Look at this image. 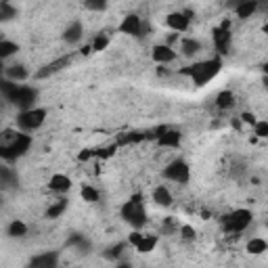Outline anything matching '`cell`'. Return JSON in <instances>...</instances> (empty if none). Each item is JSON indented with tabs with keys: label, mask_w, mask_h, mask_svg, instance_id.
I'll use <instances>...</instances> for the list:
<instances>
[{
	"label": "cell",
	"mask_w": 268,
	"mask_h": 268,
	"mask_svg": "<svg viewBox=\"0 0 268 268\" xmlns=\"http://www.w3.org/2000/svg\"><path fill=\"white\" fill-rule=\"evenodd\" d=\"M266 224H268V222H266Z\"/></svg>",
	"instance_id": "cell-45"
},
{
	"label": "cell",
	"mask_w": 268,
	"mask_h": 268,
	"mask_svg": "<svg viewBox=\"0 0 268 268\" xmlns=\"http://www.w3.org/2000/svg\"><path fill=\"white\" fill-rule=\"evenodd\" d=\"M147 138L143 132H130V134H126L120 138V145H130V143H138V140H143Z\"/></svg>",
	"instance_id": "cell-33"
},
{
	"label": "cell",
	"mask_w": 268,
	"mask_h": 268,
	"mask_svg": "<svg viewBox=\"0 0 268 268\" xmlns=\"http://www.w3.org/2000/svg\"><path fill=\"white\" fill-rule=\"evenodd\" d=\"M253 134L258 138H268V122H256L253 124Z\"/></svg>",
	"instance_id": "cell-34"
},
{
	"label": "cell",
	"mask_w": 268,
	"mask_h": 268,
	"mask_svg": "<svg viewBox=\"0 0 268 268\" xmlns=\"http://www.w3.org/2000/svg\"><path fill=\"white\" fill-rule=\"evenodd\" d=\"M84 36V27L80 21H74V23H69L65 27V32H63V42H67V44H78V42L82 40Z\"/></svg>",
	"instance_id": "cell-16"
},
{
	"label": "cell",
	"mask_w": 268,
	"mask_h": 268,
	"mask_svg": "<svg viewBox=\"0 0 268 268\" xmlns=\"http://www.w3.org/2000/svg\"><path fill=\"white\" fill-rule=\"evenodd\" d=\"M264 34H268V21L264 23Z\"/></svg>",
	"instance_id": "cell-44"
},
{
	"label": "cell",
	"mask_w": 268,
	"mask_h": 268,
	"mask_svg": "<svg viewBox=\"0 0 268 268\" xmlns=\"http://www.w3.org/2000/svg\"><path fill=\"white\" fill-rule=\"evenodd\" d=\"M46 120V109H42V107H32V109H23L19 111V116H17V126H19V130L23 132H34L38 130L42 124H44Z\"/></svg>",
	"instance_id": "cell-5"
},
{
	"label": "cell",
	"mask_w": 268,
	"mask_h": 268,
	"mask_svg": "<svg viewBox=\"0 0 268 268\" xmlns=\"http://www.w3.org/2000/svg\"><path fill=\"white\" fill-rule=\"evenodd\" d=\"M67 245L69 247L76 245L80 249V253H88L90 251V241H88V239H84L82 235H72V237L67 239Z\"/></svg>",
	"instance_id": "cell-26"
},
{
	"label": "cell",
	"mask_w": 268,
	"mask_h": 268,
	"mask_svg": "<svg viewBox=\"0 0 268 268\" xmlns=\"http://www.w3.org/2000/svg\"><path fill=\"white\" fill-rule=\"evenodd\" d=\"M189 25H191V19H189L182 11H180V13H170V15L166 17V27H170V30L176 32V34L187 32Z\"/></svg>",
	"instance_id": "cell-13"
},
{
	"label": "cell",
	"mask_w": 268,
	"mask_h": 268,
	"mask_svg": "<svg viewBox=\"0 0 268 268\" xmlns=\"http://www.w3.org/2000/svg\"><path fill=\"white\" fill-rule=\"evenodd\" d=\"M211 38H214V46L220 55H229L231 42H233V34L229 30V21H224L222 25H218L214 32H211Z\"/></svg>",
	"instance_id": "cell-8"
},
{
	"label": "cell",
	"mask_w": 268,
	"mask_h": 268,
	"mask_svg": "<svg viewBox=\"0 0 268 268\" xmlns=\"http://www.w3.org/2000/svg\"><path fill=\"white\" fill-rule=\"evenodd\" d=\"M120 32L126 34V36H143V21H140L138 15L130 13V15H126L120 23Z\"/></svg>",
	"instance_id": "cell-11"
},
{
	"label": "cell",
	"mask_w": 268,
	"mask_h": 268,
	"mask_svg": "<svg viewBox=\"0 0 268 268\" xmlns=\"http://www.w3.org/2000/svg\"><path fill=\"white\" fill-rule=\"evenodd\" d=\"M151 59L159 65H168V63L176 61V50L170 44H157L151 48Z\"/></svg>",
	"instance_id": "cell-12"
},
{
	"label": "cell",
	"mask_w": 268,
	"mask_h": 268,
	"mask_svg": "<svg viewBox=\"0 0 268 268\" xmlns=\"http://www.w3.org/2000/svg\"><path fill=\"white\" fill-rule=\"evenodd\" d=\"M251 218H253V214L249 209H245V207L235 209V211H231L229 216L222 218V229H224V233H229V235H239L251 224Z\"/></svg>",
	"instance_id": "cell-4"
},
{
	"label": "cell",
	"mask_w": 268,
	"mask_h": 268,
	"mask_svg": "<svg viewBox=\"0 0 268 268\" xmlns=\"http://www.w3.org/2000/svg\"><path fill=\"white\" fill-rule=\"evenodd\" d=\"M80 195H82V199L84 201H88V203H96L98 201V191L94 189V187H90V185H82V191H80Z\"/></svg>",
	"instance_id": "cell-29"
},
{
	"label": "cell",
	"mask_w": 268,
	"mask_h": 268,
	"mask_svg": "<svg viewBox=\"0 0 268 268\" xmlns=\"http://www.w3.org/2000/svg\"><path fill=\"white\" fill-rule=\"evenodd\" d=\"M241 122H243V124H249V126H253V124H256L258 120H256V116H253L251 111H243V114H241Z\"/></svg>",
	"instance_id": "cell-38"
},
{
	"label": "cell",
	"mask_w": 268,
	"mask_h": 268,
	"mask_svg": "<svg viewBox=\"0 0 268 268\" xmlns=\"http://www.w3.org/2000/svg\"><path fill=\"white\" fill-rule=\"evenodd\" d=\"M124 243H118V245H111L109 249H107V253H105V258H109V260H116V258H120L122 256V251H124Z\"/></svg>",
	"instance_id": "cell-35"
},
{
	"label": "cell",
	"mask_w": 268,
	"mask_h": 268,
	"mask_svg": "<svg viewBox=\"0 0 268 268\" xmlns=\"http://www.w3.org/2000/svg\"><path fill=\"white\" fill-rule=\"evenodd\" d=\"M36 101H38V90H36V88H32V86H19L15 98H13L11 103H15V105L23 111V109L36 107Z\"/></svg>",
	"instance_id": "cell-9"
},
{
	"label": "cell",
	"mask_w": 268,
	"mask_h": 268,
	"mask_svg": "<svg viewBox=\"0 0 268 268\" xmlns=\"http://www.w3.org/2000/svg\"><path fill=\"white\" fill-rule=\"evenodd\" d=\"M109 46V36H105V34H98L94 40H92V50L94 52H101V50H105Z\"/></svg>",
	"instance_id": "cell-32"
},
{
	"label": "cell",
	"mask_w": 268,
	"mask_h": 268,
	"mask_svg": "<svg viewBox=\"0 0 268 268\" xmlns=\"http://www.w3.org/2000/svg\"><path fill=\"white\" fill-rule=\"evenodd\" d=\"M5 78L13 80V82H23V80L30 78V72H27V67H25V65L15 63V65L5 67Z\"/></svg>",
	"instance_id": "cell-17"
},
{
	"label": "cell",
	"mask_w": 268,
	"mask_h": 268,
	"mask_svg": "<svg viewBox=\"0 0 268 268\" xmlns=\"http://www.w3.org/2000/svg\"><path fill=\"white\" fill-rule=\"evenodd\" d=\"M30 147H32V136L21 130L13 143L0 145V157H3L7 164H13V162H17L19 157H23V155L30 151Z\"/></svg>",
	"instance_id": "cell-3"
},
{
	"label": "cell",
	"mask_w": 268,
	"mask_h": 268,
	"mask_svg": "<svg viewBox=\"0 0 268 268\" xmlns=\"http://www.w3.org/2000/svg\"><path fill=\"white\" fill-rule=\"evenodd\" d=\"M59 264V251H44L30 260L32 268H55Z\"/></svg>",
	"instance_id": "cell-14"
},
{
	"label": "cell",
	"mask_w": 268,
	"mask_h": 268,
	"mask_svg": "<svg viewBox=\"0 0 268 268\" xmlns=\"http://www.w3.org/2000/svg\"><path fill=\"white\" fill-rule=\"evenodd\" d=\"M245 249H247V253H251V256H260V253L268 251V241H264V239H260V237H253L247 241Z\"/></svg>",
	"instance_id": "cell-19"
},
{
	"label": "cell",
	"mask_w": 268,
	"mask_h": 268,
	"mask_svg": "<svg viewBox=\"0 0 268 268\" xmlns=\"http://www.w3.org/2000/svg\"><path fill=\"white\" fill-rule=\"evenodd\" d=\"M180 235H182L185 241H193V239H195V229L189 227V224H185V227H180Z\"/></svg>",
	"instance_id": "cell-36"
},
{
	"label": "cell",
	"mask_w": 268,
	"mask_h": 268,
	"mask_svg": "<svg viewBox=\"0 0 268 268\" xmlns=\"http://www.w3.org/2000/svg\"><path fill=\"white\" fill-rule=\"evenodd\" d=\"M69 63H72V57H69V55L55 59V61H50V63H46L44 67L38 69V72H36V80H46V78H50V76H55V74H59V72H63V69H65Z\"/></svg>",
	"instance_id": "cell-10"
},
{
	"label": "cell",
	"mask_w": 268,
	"mask_h": 268,
	"mask_svg": "<svg viewBox=\"0 0 268 268\" xmlns=\"http://www.w3.org/2000/svg\"><path fill=\"white\" fill-rule=\"evenodd\" d=\"M140 239H143V233H138V229H134V231L128 235V243L136 247V245L140 243Z\"/></svg>",
	"instance_id": "cell-37"
},
{
	"label": "cell",
	"mask_w": 268,
	"mask_h": 268,
	"mask_svg": "<svg viewBox=\"0 0 268 268\" xmlns=\"http://www.w3.org/2000/svg\"><path fill=\"white\" fill-rule=\"evenodd\" d=\"M233 105H235V94H233L231 90H222V92H218V96H216V107H218V109L227 111V109H231Z\"/></svg>",
	"instance_id": "cell-22"
},
{
	"label": "cell",
	"mask_w": 268,
	"mask_h": 268,
	"mask_svg": "<svg viewBox=\"0 0 268 268\" xmlns=\"http://www.w3.org/2000/svg\"><path fill=\"white\" fill-rule=\"evenodd\" d=\"M264 86H266V88H268V74H266V76H264Z\"/></svg>",
	"instance_id": "cell-42"
},
{
	"label": "cell",
	"mask_w": 268,
	"mask_h": 268,
	"mask_svg": "<svg viewBox=\"0 0 268 268\" xmlns=\"http://www.w3.org/2000/svg\"><path fill=\"white\" fill-rule=\"evenodd\" d=\"M92 155H94V151H82V153L78 155V159H80V162H84V159H90Z\"/></svg>",
	"instance_id": "cell-40"
},
{
	"label": "cell",
	"mask_w": 268,
	"mask_h": 268,
	"mask_svg": "<svg viewBox=\"0 0 268 268\" xmlns=\"http://www.w3.org/2000/svg\"><path fill=\"white\" fill-rule=\"evenodd\" d=\"M262 72H264V74H268V63H266V65L262 67Z\"/></svg>",
	"instance_id": "cell-43"
},
{
	"label": "cell",
	"mask_w": 268,
	"mask_h": 268,
	"mask_svg": "<svg viewBox=\"0 0 268 268\" xmlns=\"http://www.w3.org/2000/svg\"><path fill=\"white\" fill-rule=\"evenodd\" d=\"M162 176L168 178V180L178 182V185H187V182L191 180V168H189V164L185 159H174V162H170L164 168Z\"/></svg>",
	"instance_id": "cell-6"
},
{
	"label": "cell",
	"mask_w": 268,
	"mask_h": 268,
	"mask_svg": "<svg viewBox=\"0 0 268 268\" xmlns=\"http://www.w3.org/2000/svg\"><path fill=\"white\" fill-rule=\"evenodd\" d=\"M19 44L17 42H11V40H0V59H9L13 55H17Z\"/></svg>",
	"instance_id": "cell-25"
},
{
	"label": "cell",
	"mask_w": 268,
	"mask_h": 268,
	"mask_svg": "<svg viewBox=\"0 0 268 268\" xmlns=\"http://www.w3.org/2000/svg\"><path fill=\"white\" fill-rule=\"evenodd\" d=\"M67 209V199H59L57 203H52L48 209H46V218L48 220H55V218H59V216H63V211Z\"/></svg>",
	"instance_id": "cell-27"
},
{
	"label": "cell",
	"mask_w": 268,
	"mask_h": 268,
	"mask_svg": "<svg viewBox=\"0 0 268 268\" xmlns=\"http://www.w3.org/2000/svg\"><path fill=\"white\" fill-rule=\"evenodd\" d=\"M180 48H182V52H185V57H193V55H197L201 50V44L197 40H193V38H182L180 40Z\"/></svg>",
	"instance_id": "cell-23"
},
{
	"label": "cell",
	"mask_w": 268,
	"mask_h": 268,
	"mask_svg": "<svg viewBox=\"0 0 268 268\" xmlns=\"http://www.w3.org/2000/svg\"><path fill=\"white\" fill-rule=\"evenodd\" d=\"M153 201L157 205H162V207L172 205V193L168 191V187H157L153 191Z\"/></svg>",
	"instance_id": "cell-18"
},
{
	"label": "cell",
	"mask_w": 268,
	"mask_h": 268,
	"mask_svg": "<svg viewBox=\"0 0 268 268\" xmlns=\"http://www.w3.org/2000/svg\"><path fill=\"white\" fill-rule=\"evenodd\" d=\"M114 153H116V147H105L101 151H94V155H98V157H111Z\"/></svg>",
	"instance_id": "cell-39"
},
{
	"label": "cell",
	"mask_w": 268,
	"mask_h": 268,
	"mask_svg": "<svg viewBox=\"0 0 268 268\" xmlns=\"http://www.w3.org/2000/svg\"><path fill=\"white\" fill-rule=\"evenodd\" d=\"M80 52H82V55H90V52H94V50H92V44L82 46V48H80Z\"/></svg>",
	"instance_id": "cell-41"
},
{
	"label": "cell",
	"mask_w": 268,
	"mask_h": 268,
	"mask_svg": "<svg viewBox=\"0 0 268 268\" xmlns=\"http://www.w3.org/2000/svg\"><path fill=\"white\" fill-rule=\"evenodd\" d=\"M17 17V9L15 7H11L9 3H3L0 5V21L3 23H9V21H13Z\"/></svg>",
	"instance_id": "cell-28"
},
{
	"label": "cell",
	"mask_w": 268,
	"mask_h": 268,
	"mask_svg": "<svg viewBox=\"0 0 268 268\" xmlns=\"http://www.w3.org/2000/svg\"><path fill=\"white\" fill-rule=\"evenodd\" d=\"M222 72V59L216 57V59H205V61H199V63H195L191 65L189 69H182L180 74H185L193 80L195 86H205L207 82H211L218 74Z\"/></svg>",
	"instance_id": "cell-1"
},
{
	"label": "cell",
	"mask_w": 268,
	"mask_h": 268,
	"mask_svg": "<svg viewBox=\"0 0 268 268\" xmlns=\"http://www.w3.org/2000/svg\"><path fill=\"white\" fill-rule=\"evenodd\" d=\"M155 140H157L159 147H168V149H178L180 147V140H182V134L174 128H168V126H162V128L155 130Z\"/></svg>",
	"instance_id": "cell-7"
},
{
	"label": "cell",
	"mask_w": 268,
	"mask_h": 268,
	"mask_svg": "<svg viewBox=\"0 0 268 268\" xmlns=\"http://www.w3.org/2000/svg\"><path fill=\"white\" fill-rule=\"evenodd\" d=\"M109 7V0H84V9H88L92 13H101Z\"/></svg>",
	"instance_id": "cell-31"
},
{
	"label": "cell",
	"mask_w": 268,
	"mask_h": 268,
	"mask_svg": "<svg viewBox=\"0 0 268 268\" xmlns=\"http://www.w3.org/2000/svg\"><path fill=\"white\" fill-rule=\"evenodd\" d=\"M0 88H3V96L7 98V101H13L15 94H17V90H19V82H13V80L5 78L3 84H0Z\"/></svg>",
	"instance_id": "cell-24"
},
{
	"label": "cell",
	"mask_w": 268,
	"mask_h": 268,
	"mask_svg": "<svg viewBox=\"0 0 268 268\" xmlns=\"http://www.w3.org/2000/svg\"><path fill=\"white\" fill-rule=\"evenodd\" d=\"M7 235L11 239H21V237H25L27 235V224L21 222V220H13L9 227H7Z\"/></svg>",
	"instance_id": "cell-20"
},
{
	"label": "cell",
	"mask_w": 268,
	"mask_h": 268,
	"mask_svg": "<svg viewBox=\"0 0 268 268\" xmlns=\"http://www.w3.org/2000/svg\"><path fill=\"white\" fill-rule=\"evenodd\" d=\"M157 235H143V239H140V243L136 245V251L138 253H149L155 249V245H157Z\"/></svg>",
	"instance_id": "cell-21"
},
{
	"label": "cell",
	"mask_w": 268,
	"mask_h": 268,
	"mask_svg": "<svg viewBox=\"0 0 268 268\" xmlns=\"http://www.w3.org/2000/svg\"><path fill=\"white\" fill-rule=\"evenodd\" d=\"M0 178H3V185L5 187H13V185H17L19 182V178H17V174L15 172H11V168H0Z\"/></svg>",
	"instance_id": "cell-30"
},
{
	"label": "cell",
	"mask_w": 268,
	"mask_h": 268,
	"mask_svg": "<svg viewBox=\"0 0 268 268\" xmlns=\"http://www.w3.org/2000/svg\"><path fill=\"white\" fill-rule=\"evenodd\" d=\"M48 187H50V191L63 195V193H67L69 189H72V178L65 176V174H52L50 180H48Z\"/></svg>",
	"instance_id": "cell-15"
},
{
	"label": "cell",
	"mask_w": 268,
	"mask_h": 268,
	"mask_svg": "<svg viewBox=\"0 0 268 268\" xmlns=\"http://www.w3.org/2000/svg\"><path fill=\"white\" fill-rule=\"evenodd\" d=\"M122 218L126 224H130L132 229H143L147 224V211H145V205H143V195L136 193L132 195L128 201L122 205Z\"/></svg>",
	"instance_id": "cell-2"
}]
</instances>
